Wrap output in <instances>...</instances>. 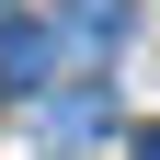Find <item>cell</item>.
<instances>
[{
    "label": "cell",
    "instance_id": "6da1fadb",
    "mask_svg": "<svg viewBox=\"0 0 160 160\" xmlns=\"http://www.w3.org/2000/svg\"><path fill=\"white\" fill-rule=\"evenodd\" d=\"M103 114H114V103H103V80H80V92H34V126H46L57 149H80V137H103Z\"/></svg>",
    "mask_w": 160,
    "mask_h": 160
},
{
    "label": "cell",
    "instance_id": "7a4b0ae2",
    "mask_svg": "<svg viewBox=\"0 0 160 160\" xmlns=\"http://www.w3.org/2000/svg\"><path fill=\"white\" fill-rule=\"evenodd\" d=\"M46 69H57V23H0V80H23V92H34Z\"/></svg>",
    "mask_w": 160,
    "mask_h": 160
},
{
    "label": "cell",
    "instance_id": "3957f363",
    "mask_svg": "<svg viewBox=\"0 0 160 160\" xmlns=\"http://www.w3.org/2000/svg\"><path fill=\"white\" fill-rule=\"evenodd\" d=\"M69 34L80 46H114V34H126V0H69Z\"/></svg>",
    "mask_w": 160,
    "mask_h": 160
},
{
    "label": "cell",
    "instance_id": "277c9868",
    "mask_svg": "<svg viewBox=\"0 0 160 160\" xmlns=\"http://www.w3.org/2000/svg\"><path fill=\"white\" fill-rule=\"evenodd\" d=\"M137 160H160V126H149V137H137Z\"/></svg>",
    "mask_w": 160,
    "mask_h": 160
}]
</instances>
